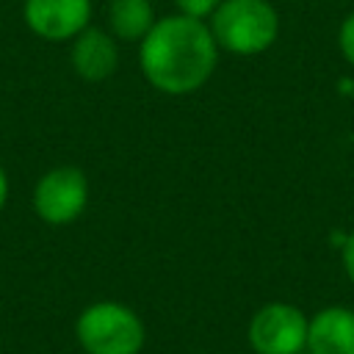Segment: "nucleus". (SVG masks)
I'll list each match as a JSON object with an SVG mask.
<instances>
[{
	"instance_id": "20e7f679",
	"label": "nucleus",
	"mask_w": 354,
	"mask_h": 354,
	"mask_svg": "<svg viewBox=\"0 0 354 354\" xmlns=\"http://www.w3.org/2000/svg\"><path fill=\"white\" fill-rule=\"evenodd\" d=\"M33 213L50 227H66L77 221L88 207V177L80 166L64 163L47 169L30 194Z\"/></svg>"
},
{
	"instance_id": "ddd939ff",
	"label": "nucleus",
	"mask_w": 354,
	"mask_h": 354,
	"mask_svg": "<svg viewBox=\"0 0 354 354\" xmlns=\"http://www.w3.org/2000/svg\"><path fill=\"white\" fill-rule=\"evenodd\" d=\"M8 191H11V185H8V174H6V169L0 166V210H3L6 202H8Z\"/></svg>"
},
{
	"instance_id": "423d86ee",
	"label": "nucleus",
	"mask_w": 354,
	"mask_h": 354,
	"mask_svg": "<svg viewBox=\"0 0 354 354\" xmlns=\"http://www.w3.org/2000/svg\"><path fill=\"white\" fill-rule=\"evenodd\" d=\"M91 0H22V19L44 41H72L91 25Z\"/></svg>"
},
{
	"instance_id": "1a4fd4ad",
	"label": "nucleus",
	"mask_w": 354,
	"mask_h": 354,
	"mask_svg": "<svg viewBox=\"0 0 354 354\" xmlns=\"http://www.w3.org/2000/svg\"><path fill=\"white\" fill-rule=\"evenodd\" d=\"M152 0H111L108 3V30L116 41H141L155 25Z\"/></svg>"
},
{
	"instance_id": "f03ea898",
	"label": "nucleus",
	"mask_w": 354,
	"mask_h": 354,
	"mask_svg": "<svg viewBox=\"0 0 354 354\" xmlns=\"http://www.w3.org/2000/svg\"><path fill=\"white\" fill-rule=\"evenodd\" d=\"M218 50L232 55H260L279 36V14L268 0H221L207 19Z\"/></svg>"
},
{
	"instance_id": "7ed1b4c3",
	"label": "nucleus",
	"mask_w": 354,
	"mask_h": 354,
	"mask_svg": "<svg viewBox=\"0 0 354 354\" xmlns=\"http://www.w3.org/2000/svg\"><path fill=\"white\" fill-rule=\"evenodd\" d=\"M75 337L86 354H138L144 348L147 329L133 307L100 299L80 310Z\"/></svg>"
},
{
	"instance_id": "0eeeda50",
	"label": "nucleus",
	"mask_w": 354,
	"mask_h": 354,
	"mask_svg": "<svg viewBox=\"0 0 354 354\" xmlns=\"http://www.w3.org/2000/svg\"><path fill=\"white\" fill-rule=\"evenodd\" d=\"M69 61L75 75L83 77L86 83L108 80L119 69V41L108 28L88 25L72 39Z\"/></svg>"
},
{
	"instance_id": "6e6552de",
	"label": "nucleus",
	"mask_w": 354,
	"mask_h": 354,
	"mask_svg": "<svg viewBox=\"0 0 354 354\" xmlns=\"http://www.w3.org/2000/svg\"><path fill=\"white\" fill-rule=\"evenodd\" d=\"M307 354H354V310L329 304L310 315Z\"/></svg>"
},
{
	"instance_id": "f8f14e48",
	"label": "nucleus",
	"mask_w": 354,
	"mask_h": 354,
	"mask_svg": "<svg viewBox=\"0 0 354 354\" xmlns=\"http://www.w3.org/2000/svg\"><path fill=\"white\" fill-rule=\"evenodd\" d=\"M340 263H343V271H346L348 282L354 285V232L343 235V243H340Z\"/></svg>"
},
{
	"instance_id": "39448f33",
	"label": "nucleus",
	"mask_w": 354,
	"mask_h": 354,
	"mask_svg": "<svg viewBox=\"0 0 354 354\" xmlns=\"http://www.w3.org/2000/svg\"><path fill=\"white\" fill-rule=\"evenodd\" d=\"M310 315L290 301L263 304L246 326V337L254 354H301L307 346Z\"/></svg>"
},
{
	"instance_id": "9b49d317",
	"label": "nucleus",
	"mask_w": 354,
	"mask_h": 354,
	"mask_svg": "<svg viewBox=\"0 0 354 354\" xmlns=\"http://www.w3.org/2000/svg\"><path fill=\"white\" fill-rule=\"evenodd\" d=\"M337 47H340L343 58L354 66V11L340 22V30H337Z\"/></svg>"
},
{
	"instance_id": "9d476101",
	"label": "nucleus",
	"mask_w": 354,
	"mask_h": 354,
	"mask_svg": "<svg viewBox=\"0 0 354 354\" xmlns=\"http://www.w3.org/2000/svg\"><path fill=\"white\" fill-rule=\"evenodd\" d=\"M177 6V14H185V17H194V19H210L213 11L221 6V0H174Z\"/></svg>"
},
{
	"instance_id": "f257e3e1",
	"label": "nucleus",
	"mask_w": 354,
	"mask_h": 354,
	"mask_svg": "<svg viewBox=\"0 0 354 354\" xmlns=\"http://www.w3.org/2000/svg\"><path fill=\"white\" fill-rule=\"evenodd\" d=\"M218 53L205 19L169 14L158 17L149 33L138 41V66L155 91L188 97L213 77Z\"/></svg>"
}]
</instances>
